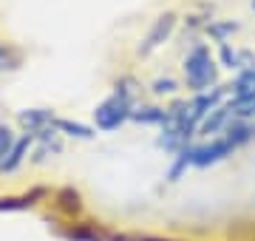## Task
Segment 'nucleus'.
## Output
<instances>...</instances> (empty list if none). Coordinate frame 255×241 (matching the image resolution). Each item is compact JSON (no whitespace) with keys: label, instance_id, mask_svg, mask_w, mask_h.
<instances>
[{"label":"nucleus","instance_id":"nucleus-6","mask_svg":"<svg viewBox=\"0 0 255 241\" xmlns=\"http://www.w3.org/2000/svg\"><path fill=\"white\" fill-rule=\"evenodd\" d=\"M130 117H133V120H139V122H164V117H167V114L159 111V108H142V111H133Z\"/></svg>","mask_w":255,"mask_h":241},{"label":"nucleus","instance_id":"nucleus-5","mask_svg":"<svg viewBox=\"0 0 255 241\" xmlns=\"http://www.w3.org/2000/svg\"><path fill=\"white\" fill-rule=\"evenodd\" d=\"M11 148H14V136H11L9 128H0V167H3V162L9 159Z\"/></svg>","mask_w":255,"mask_h":241},{"label":"nucleus","instance_id":"nucleus-4","mask_svg":"<svg viewBox=\"0 0 255 241\" xmlns=\"http://www.w3.org/2000/svg\"><path fill=\"white\" fill-rule=\"evenodd\" d=\"M20 122L28 128V133H37V130H46V125L54 122V117L43 108H37V111H23L20 114Z\"/></svg>","mask_w":255,"mask_h":241},{"label":"nucleus","instance_id":"nucleus-9","mask_svg":"<svg viewBox=\"0 0 255 241\" xmlns=\"http://www.w3.org/2000/svg\"><path fill=\"white\" fill-rule=\"evenodd\" d=\"M3 68H11V65H9V54L0 48V71H3Z\"/></svg>","mask_w":255,"mask_h":241},{"label":"nucleus","instance_id":"nucleus-7","mask_svg":"<svg viewBox=\"0 0 255 241\" xmlns=\"http://www.w3.org/2000/svg\"><path fill=\"white\" fill-rule=\"evenodd\" d=\"M57 128L68 130V136H80V139H88V136H91V130L85 128V125H77V122H65V120H57Z\"/></svg>","mask_w":255,"mask_h":241},{"label":"nucleus","instance_id":"nucleus-10","mask_svg":"<svg viewBox=\"0 0 255 241\" xmlns=\"http://www.w3.org/2000/svg\"><path fill=\"white\" fill-rule=\"evenodd\" d=\"M253 6H255V0H253Z\"/></svg>","mask_w":255,"mask_h":241},{"label":"nucleus","instance_id":"nucleus-2","mask_svg":"<svg viewBox=\"0 0 255 241\" xmlns=\"http://www.w3.org/2000/svg\"><path fill=\"white\" fill-rule=\"evenodd\" d=\"M184 77H187V85L196 91H204L216 80V63H213L207 48L199 46L190 51V57L184 60Z\"/></svg>","mask_w":255,"mask_h":241},{"label":"nucleus","instance_id":"nucleus-3","mask_svg":"<svg viewBox=\"0 0 255 241\" xmlns=\"http://www.w3.org/2000/svg\"><path fill=\"white\" fill-rule=\"evenodd\" d=\"M173 14H164V17H159L156 20V26H153V31H150V34H147V40H145V46H142V51H153L156 46H159V43H164V40H167V34H170V31H173Z\"/></svg>","mask_w":255,"mask_h":241},{"label":"nucleus","instance_id":"nucleus-8","mask_svg":"<svg viewBox=\"0 0 255 241\" xmlns=\"http://www.w3.org/2000/svg\"><path fill=\"white\" fill-rule=\"evenodd\" d=\"M156 91L162 94V91H173V80H159L156 83Z\"/></svg>","mask_w":255,"mask_h":241},{"label":"nucleus","instance_id":"nucleus-1","mask_svg":"<svg viewBox=\"0 0 255 241\" xmlns=\"http://www.w3.org/2000/svg\"><path fill=\"white\" fill-rule=\"evenodd\" d=\"M130 114H133V91L125 88V83H122V85H117V91L94 111V120H97V125H100L102 130H114V128H119Z\"/></svg>","mask_w":255,"mask_h":241}]
</instances>
